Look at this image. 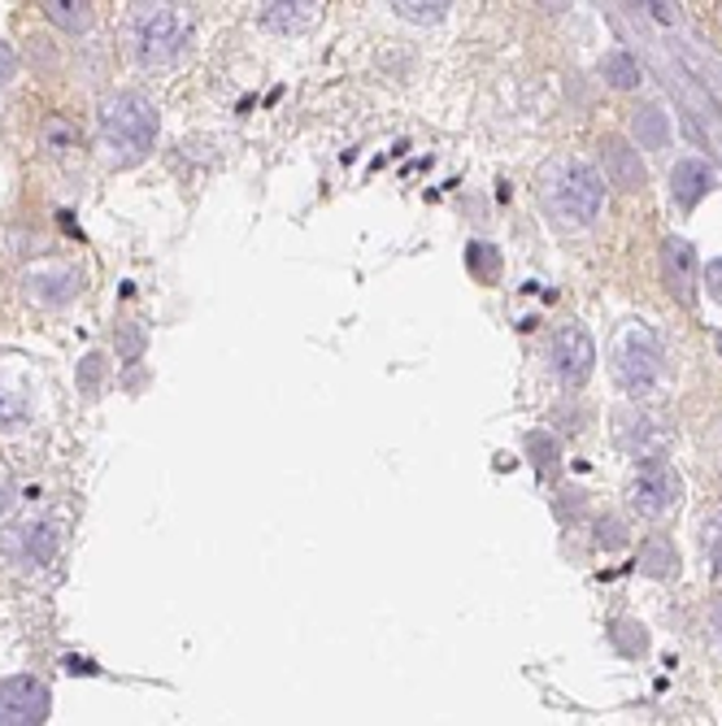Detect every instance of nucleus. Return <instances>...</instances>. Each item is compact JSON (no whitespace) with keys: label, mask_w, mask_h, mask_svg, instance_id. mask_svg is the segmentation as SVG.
<instances>
[{"label":"nucleus","mask_w":722,"mask_h":726,"mask_svg":"<svg viewBox=\"0 0 722 726\" xmlns=\"http://www.w3.org/2000/svg\"><path fill=\"white\" fill-rule=\"evenodd\" d=\"M601 75L609 79V88H618V92H631V88H640V61L631 57V53H609L601 61Z\"/></svg>","instance_id":"nucleus-14"},{"label":"nucleus","mask_w":722,"mask_h":726,"mask_svg":"<svg viewBox=\"0 0 722 726\" xmlns=\"http://www.w3.org/2000/svg\"><path fill=\"white\" fill-rule=\"evenodd\" d=\"M710 188H714V170H710L706 161H697V157H688V161H679V166L670 170V192H675V201H679L684 209H692Z\"/></svg>","instance_id":"nucleus-10"},{"label":"nucleus","mask_w":722,"mask_h":726,"mask_svg":"<svg viewBox=\"0 0 722 726\" xmlns=\"http://www.w3.org/2000/svg\"><path fill=\"white\" fill-rule=\"evenodd\" d=\"M13 70H18V53H13V44H0V83H9Z\"/></svg>","instance_id":"nucleus-24"},{"label":"nucleus","mask_w":722,"mask_h":726,"mask_svg":"<svg viewBox=\"0 0 722 726\" xmlns=\"http://www.w3.org/2000/svg\"><path fill=\"white\" fill-rule=\"evenodd\" d=\"M662 378H666V362H662L657 340L648 331H631L618 344V383L640 396V392H653Z\"/></svg>","instance_id":"nucleus-4"},{"label":"nucleus","mask_w":722,"mask_h":726,"mask_svg":"<svg viewBox=\"0 0 722 726\" xmlns=\"http://www.w3.org/2000/svg\"><path fill=\"white\" fill-rule=\"evenodd\" d=\"M527 453H531V462H535L544 475H553L557 462H562V449H557V440H553L549 431H531V435H527Z\"/></svg>","instance_id":"nucleus-16"},{"label":"nucleus","mask_w":722,"mask_h":726,"mask_svg":"<svg viewBox=\"0 0 722 726\" xmlns=\"http://www.w3.org/2000/svg\"><path fill=\"white\" fill-rule=\"evenodd\" d=\"M318 9H323V4H261V26L292 35V31L314 26V22H318Z\"/></svg>","instance_id":"nucleus-11"},{"label":"nucleus","mask_w":722,"mask_h":726,"mask_svg":"<svg viewBox=\"0 0 722 726\" xmlns=\"http://www.w3.org/2000/svg\"><path fill=\"white\" fill-rule=\"evenodd\" d=\"M679 496H684V479H679V470L666 466V462H648V466L631 479V509L644 513V518L670 513V509L679 504Z\"/></svg>","instance_id":"nucleus-5"},{"label":"nucleus","mask_w":722,"mask_h":726,"mask_svg":"<svg viewBox=\"0 0 722 726\" xmlns=\"http://www.w3.org/2000/svg\"><path fill=\"white\" fill-rule=\"evenodd\" d=\"M706 287H710V296L722 305V257H714V261L706 265Z\"/></svg>","instance_id":"nucleus-23"},{"label":"nucleus","mask_w":722,"mask_h":726,"mask_svg":"<svg viewBox=\"0 0 722 726\" xmlns=\"http://www.w3.org/2000/svg\"><path fill=\"white\" fill-rule=\"evenodd\" d=\"M648 9H653L657 22H670V4H648Z\"/></svg>","instance_id":"nucleus-25"},{"label":"nucleus","mask_w":722,"mask_h":726,"mask_svg":"<svg viewBox=\"0 0 722 726\" xmlns=\"http://www.w3.org/2000/svg\"><path fill=\"white\" fill-rule=\"evenodd\" d=\"M553 365H557V374H562L571 387L588 383V374H593V365H597V344H593V336H588L579 322L557 327V336H553Z\"/></svg>","instance_id":"nucleus-7"},{"label":"nucleus","mask_w":722,"mask_h":726,"mask_svg":"<svg viewBox=\"0 0 722 726\" xmlns=\"http://www.w3.org/2000/svg\"><path fill=\"white\" fill-rule=\"evenodd\" d=\"M714 631H719V639H722V601L714 605Z\"/></svg>","instance_id":"nucleus-26"},{"label":"nucleus","mask_w":722,"mask_h":726,"mask_svg":"<svg viewBox=\"0 0 722 726\" xmlns=\"http://www.w3.org/2000/svg\"><path fill=\"white\" fill-rule=\"evenodd\" d=\"M101 135L119 166H135L157 139V110L139 92H119L101 105Z\"/></svg>","instance_id":"nucleus-1"},{"label":"nucleus","mask_w":722,"mask_h":726,"mask_svg":"<svg viewBox=\"0 0 722 726\" xmlns=\"http://www.w3.org/2000/svg\"><path fill=\"white\" fill-rule=\"evenodd\" d=\"M635 139H640V148H666V139H670V122L666 114L657 110V105H644V110H635Z\"/></svg>","instance_id":"nucleus-13"},{"label":"nucleus","mask_w":722,"mask_h":726,"mask_svg":"<svg viewBox=\"0 0 722 726\" xmlns=\"http://www.w3.org/2000/svg\"><path fill=\"white\" fill-rule=\"evenodd\" d=\"M609 631H613V648H622L627 657H640V653L648 648V639H644V626H635V622H613Z\"/></svg>","instance_id":"nucleus-19"},{"label":"nucleus","mask_w":722,"mask_h":726,"mask_svg":"<svg viewBox=\"0 0 722 726\" xmlns=\"http://www.w3.org/2000/svg\"><path fill=\"white\" fill-rule=\"evenodd\" d=\"M719 353H722V340H719Z\"/></svg>","instance_id":"nucleus-29"},{"label":"nucleus","mask_w":722,"mask_h":726,"mask_svg":"<svg viewBox=\"0 0 722 726\" xmlns=\"http://www.w3.org/2000/svg\"><path fill=\"white\" fill-rule=\"evenodd\" d=\"M662 279L670 287V296H679V305L697 300V252L688 240H666L662 243Z\"/></svg>","instance_id":"nucleus-8"},{"label":"nucleus","mask_w":722,"mask_h":726,"mask_svg":"<svg viewBox=\"0 0 722 726\" xmlns=\"http://www.w3.org/2000/svg\"><path fill=\"white\" fill-rule=\"evenodd\" d=\"M44 13H48V22L61 26V31H88V26H92V9H88V4H75V0H48Z\"/></svg>","instance_id":"nucleus-15"},{"label":"nucleus","mask_w":722,"mask_h":726,"mask_svg":"<svg viewBox=\"0 0 722 726\" xmlns=\"http://www.w3.org/2000/svg\"><path fill=\"white\" fill-rule=\"evenodd\" d=\"M601 166H605V179L618 183L622 192L644 188V161H640V152L627 139H618V135L601 139Z\"/></svg>","instance_id":"nucleus-9"},{"label":"nucleus","mask_w":722,"mask_h":726,"mask_svg":"<svg viewBox=\"0 0 722 726\" xmlns=\"http://www.w3.org/2000/svg\"><path fill=\"white\" fill-rule=\"evenodd\" d=\"M57 553V535H53V526H35L31 531V557L35 561H48Z\"/></svg>","instance_id":"nucleus-21"},{"label":"nucleus","mask_w":722,"mask_h":726,"mask_svg":"<svg viewBox=\"0 0 722 726\" xmlns=\"http://www.w3.org/2000/svg\"><path fill=\"white\" fill-rule=\"evenodd\" d=\"M466 265L475 270V279H496L500 274V252L492 243H471L466 248Z\"/></svg>","instance_id":"nucleus-18"},{"label":"nucleus","mask_w":722,"mask_h":726,"mask_svg":"<svg viewBox=\"0 0 722 726\" xmlns=\"http://www.w3.org/2000/svg\"><path fill=\"white\" fill-rule=\"evenodd\" d=\"M401 18H409V22H440L444 18V0H436V4H414V0H401V4H392Z\"/></svg>","instance_id":"nucleus-20"},{"label":"nucleus","mask_w":722,"mask_h":726,"mask_svg":"<svg viewBox=\"0 0 722 726\" xmlns=\"http://www.w3.org/2000/svg\"><path fill=\"white\" fill-rule=\"evenodd\" d=\"M44 144H48L53 152H66V148H75V144H79V131H75V122L61 118V114H53V118L44 122Z\"/></svg>","instance_id":"nucleus-17"},{"label":"nucleus","mask_w":722,"mask_h":726,"mask_svg":"<svg viewBox=\"0 0 722 726\" xmlns=\"http://www.w3.org/2000/svg\"><path fill=\"white\" fill-rule=\"evenodd\" d=\"M4 504H9V496H4V487H0V513H4Z\"/></svg>","instance_id":"nucleus-28"},{"label":"nucleus","mask_w":722,"mask_h":726,"mask_svg":"<svg viewBox=\"0 0 722 726\" xmlns=\"http://www.w3.org/2000/svg\"><path fill=\"white\" fill-rule=\"evenodd\" d=\"M714 566H719V570H722V535H719V540H714Z\"/></svg>","instance_id":"nucleus-27"},{"label":"nucleus","mask_w":722,"mask_h":726,"mask_svg":"<svg viewBox=\"0 0 722 726\" xmlns=\"http://www.w3.org/2000/svg\"><path fill=\"white\" fill-rule=\"evenodd\" d=\"M101 374H105V362H101V358H97V353H92V358H88V365H83V370H79V383H83V387H88V392H92V387H97V383H101Z\"/></svg>","instance_id":"nucleus-22"},{"label":"nucleus","mask_w":722,"mask_h":726,"mask_svg":"<svg viewBox=\"0 0 722 726\" xmlns=\"http://www.w3.org/2000/svg\"><path fill=\"white\" fill-rule=\"evenodd\" d=\"M549 205L562 223H575V227H588L605 205V183L601 174L584 161H571L562 166L553 179H549Z\"/></svg>","instance_id":"nucleus-2"},{"label":"nucleus","mask_w":722,"mask_h":726,"mask_svg":"<svg viewBox=\"0 0 722 726\" xmlns=\"http://www.w3.org/2000/svg\"><path fill=\"white\" fill-rule=\"evenodd\" d=\"M640 570H644V575H653V579L675 575V570H679V553H675V544H670L666 535L644 540V544H640Z\"/></svg>","instance_id":"nucleus-12"},{"label":"nucleus","mask_w":722,"mask_h":726,"mask_svg":"<svg viewBox=\"0 0 722 726\" xmlns=\"http://www.w3.org/2000/svg\"><path fill=\"white\" fill-rule=\"evenodd\" d=\"M188 44V26L183 18L170 9V4H157V9H144L135 18V53L148 61V66H161L170 57H179Z\"/></svg>","instance_id":"nucleus-3"},{"label":"nucleus","mask_w":722,"mask_h":726,"mask_svg":"<svg viewBox=\"0 0 722 726\" xmlns=\"http://www.w3.org/2000/svg\"><path fill=\"white\" fill-rule=\"evenodd\" d=\"M48 705V688L31 674H13L0 683V726H44Z\"/></svg>","instance_id":"nucleus-6"}]
</instances>
